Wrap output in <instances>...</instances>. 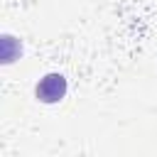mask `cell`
Returning a JSON list of instances; mask_svg holds the SVG:
<instances>
[{
    "mask_svg": "<svg viewBox=\"0 0 157 157\" xmlns=\"http://www.w3.org/2000/svg\"><path fill=\"white\" fill-rule=\"evenodd\" d=\"M66 88H69V83H66L64 74L52 71V74H47V76L39 78L34 93H37V98H39L42 103H59V101L66 96Z\"/></svg>",
    "mask_w": 157,
    "mask_h": 157,
    "instance_id": "obj_1",
    "label": "cell"
}]
</instances>
